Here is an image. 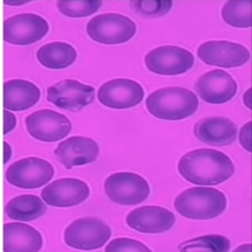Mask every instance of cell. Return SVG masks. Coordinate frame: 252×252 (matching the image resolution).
I'll return each mask as SVG.
<instances>
[{
	"mask_svg": "<svg viewBox=\"0 0 252 252\" xmlns=\"http://www.w3.org/2000/svg\"><path fill=\"white\" fill-rule=\"evenodd\" d=\"M180 176L197 186H217L235 172V166L225 153L216 149H195L181 157L178 163Z\"/></svg>",
	"mask_w": 252,
	"mask_h": 252,
	"instance_id": "obj_1",
	"label": "cell"
},
{
	"mask_svg": "<svg viewBox=\"0 0 252 252\" xmlns=\"http://www.w3.org/2000/svg\"><path fill=\"white\" fill-rule=\"evenodd\" d=\"M147 110L164 121H181L192 116L198 108L197 95L179 86L156 90L147 97Z\"/></svg>",
	"mask_w": 252,
	"mask_h": 252,
	"instance_id": "obj_2",
	"label": "cell"
},
{
	"mask_svg": "<svg viewBox=\"0 0 252 252\" xmlns=\"http://www.w3.org/2000/svg\"><path fill=\"white\" fill-rule=\"evenodd\" d=\"M226 195L211 187H192L184 190L174 199V209L187 219L210 220L226 210Z\"/></svg>",
	"mask_w": 252,
	"mask_h": 252,
	"instance_id": "obj_3",
	"label": "cell"
},
{
	"mask_svg": "<svg viewBox=\"0 0 252 252\" xmlns=\"http://www.w3.org/2000/svg\"><path fill=\"white\" fill-rule=\"evenodd\" d=\"M91 39L103 45H118L131 40L136 33V26L129 17L117 13L94 16L86 26Z\"/></svg>",
	"mask_w": 252,
	"mask_h": 252,
	"instance_id": "obj_4",
	"label": "cell"
},
{
	"mask_svg": "<svg viewBox=\"0 0 252 252\" xmlns=\"http://www.w3.org/2000/svg\"><path fill=\"white\" fill-rule=\"evenodd\" d=\"M111 236V228L99 218L85 217L72 221L64 230V242L78 250L102 248Z\"/></svg>",
	"mask_w": 252,
	"mask_h": 252,
	"instance_id": "obj_5",
	"label": "cell"
},
{
	"mask_svg": "<svg viewBox=\"0 0 252 252\" xmlns=\"http://www.w3.org/2000/svg\"><path fill=\"white\" fill-rule=\"evenodd\" d=\"M104 191L110 201L120 205H136L148 198L150 188L145 178L133 172L110 174L104 181Z\"/></svg>",
	"mask_w": 252,
	"mask_h": 252,
	"instance_id": "obj_6",
	"label": "cell"
},
{
	"mask_svg": "<svg viewBox=\"0 0 252 252\" xmlns=\"http://www.w3.org/2000/svg\"><path fill=\"white\" fill-rule=\"evenodd\" d=\"M48 30L47 21L40 15L17 14L3 21V40L12 45L27 46L43 39Z\"/></svg>",
	"mask_w": 252,
	"mask_h": 252,
	"instance_id": "obj_7",
	"label": "cell"
},
{
	"mask_svg": "<svg viewBox=\"0 0 252 252\" xmlns=\"http://www.w3.org/2000/svg\"><path fill=\"white\" fill-rule=\"evenodd\" d=\"M54 176V167L46 159L27 157L14 162L6 170V180L22 189H36L50 183Z\"/></svg>",
	"mask_w": 252,
	"mask_h": 252,
	"instance_id": "obj_8",
	"label": "cell"
},
{
	"mask_svg": "<svg viewBox=\"0 0 252 252\" xmlns=\"http://www.w3.org/2000/svg\"><path fill=\"white\" fill-rule=\"evenodd\" d=\"M191 52L179 46H159L145 57V64L149 71L163 76H178L189 71L194 65Z\"/></svg>",
	"mask_w": 252,
	"mask_h": 252,
	"instance_id": "obj_9",
	"label": "cell"
},
{
	"mask_svg": "<svg viewBox=\"0 0 252 252\" xmlns=\"http://www.w3.org/2000/svg\"><path fill=\"white\" fill-rule=\"evenodd\" d=\"M27 131L33 139L44 142H55L64 139L71 131V122L58 111L43 109L26 117Z\"/></svg>",
	"mask_w": 252,
	"mask_h": 252,
	"instance_id": "obj_10",
	"label": "cell"
},
{
	"mask_svg": "<svg viewBox=\"0 0 252 252\" xmlns=\"http://www.w3.org/2000/svg\"><path fill=\"white\" fill-rule=\"evenodd\" d=\"M199 60L208 65L236 68L250 60V51L243 45L227 40H210L197 48Z\"/></svg>",
	"mask_w": 252,
	"mask_h": 252,
	"instance_id": "obj_11",
	"label": "cell"
},
{
	"mask_svg": "<svg viewBox=\"0 0 252 252\" xmlns=\"http://www.w3.org/2000/svg\"><path fill=\"white\" fill-rule=\"evenodd\" d=\"M95 89L73 79L61 80L47 89L46 99L68 111H80L94 101Z\"/></svg>",
	"mask_w": 252,
	"mask_h": 252,
	"instance_id": "obj_12",
	"label": "cell"
},
{
	"mask_svg": "<svg viewBox=\"0 0 252 252\" xmlns=\"http://www.w3.org/2000/svg\"><path fill=\"white\" fill-rule=\"evenodd\" d=\"M143 87L138 82L126 78L109 80L101 85L97 99L104 107L111 109H128L142 102Z\"/></svg>",
	"mask_w": 252,
	"mask_h": 252,
	"instance_id": "obj_13",
	"label": "cell"
},
{
	"mask_svg": "<svg viewBox=\"0 0 252 252\" xmlns=\"http://www.w3.org/2000/svg\"><path fill=\"white\" fill-rule=\"evenodd\" d=\"M195 91L205 102L221 104L236 95L237 83L228 72L216 69L199 77L195 84Z\"/></svg>",
	"mask_w": 252,
	"mask_h": 252,
	"instance_id": "obj_14",
	"label": "cell"
},
{
	"mask_svg": "<svg viewBox=\"0 0 252 252\" xmlns=\"http://www.w3.org/2000/svg\"><path fill=\"white\" fill-rule=\"evenodd\" d=\"M90 188L85 181L76 178H62L47 185L41 190V198L55 208H70L86 201Z\"/></svg>",
	"mask_w": 252,
	"mask_h": 252,
	"instance_id": "obj_15",
	"label": "cell"
},
{
	"mask_svg": "<svg viewBox=\"0 0 252 252\" xmlns=\"http://www.w3.org/2000/svg\"><path fill=\"white\" fill-rule=\"evenodd\" d=\"M126 223L140 233L159 234L172 228L176 217L170 210L157 205H145L132 210L126 216Z\"/></svg>",
	"mask_w": 252,
	"mask_h": 252,
	"instance_id": "obj_16",
	"label": "cell"
},
{
	"mask_svg": "<svg viewBox=\"0 0 252 252\" xmlns=\"http://www.w3.org/2000/svg\"><path fill=\"white\" fill-rule=\"evenodd\" d=\"M100 153L99 145L93 139L75 135L60 142L54 150L55 156L65 169L93 163Z\"/></svg>",
	"mask_w": 252,
	"mask_h": 252,
	"instance_id": "obj_17",
	"label": "cell"
},
{
	"mask_svg": "<svg viewBox=\"0 0 252 252\" xmlns=\"http://www.w3.org/2000/svg\"><path fill=\"white\" fill-rule=\"evenodd\" d=\"M194 134L205 145L227 146L236 140L237 126L226 117H205L195 124Z\"/></svg>",
	"mask_w": 252,
	"mask_h": 252,
	"instance_id": "obj_18",
	"label": "cell"
},
{
	"mask_svg": "<svg viewBox=\"0 0 252 252\" xmlns=\"http://www.w3.org/2000/svg\"><path fill=\"white\" fill-rule=\"evenodd\" d=\"M43 248V237L32 226L22 222L3 225V251L36 252Z\"/></svg>",
	"mask_w": 252,
	"mask_h": 252,
	"instance_id": "obj_19",
	"label": "cell"
},
{
	"mask_svg": "<svg viewBox=\"0 0 252 252\" xmlns=\"http://www.w3.org/2000/svg\"><path fill=\"white\" fill-rule=\"evenodd\" d=\"M40 99V90L24 79L3 83V108L9 111H23L32 108Z\"/></svg>",
	"mask_w": 252,
	"mask_h": 252,
	"instance_id": "obj_20",
	"label": "cell"
},
{
	"mask_svg": "<svg viewBox=\"0 0 252 252\" xmlns=\"http://www.w3.org/2000/svg\"><path fill=\"white\" fill-rule=\"evenodd\" d=\"M46 210L43 198L36 195H20L7 203L5 213L17 221H32L44 216Z\"/></svg>",
	"mask_w": 252,
	"mask_h": 252,
	"instance_id": "obj_21",
	"label": "cell"
},
{
	"mask_svg": "<svg viewBox=\"0 0 252 252\" xmlns=\"http://www.w3.org/2000/svg\"><path fill=\"white\" fill-rule=\"evenodd\" d=\"M37 59L45 68L65 69L76 61L77 52L70 44L55 41L41 46L37 51Z\"/></svg>",
	"mask_w": 252,
	"mask_h": 252,
	"instance_id": "obj_22",
	"label": "cell"
},
{
	"mask_svg": "<svg viewBox=\"0 0 252 252\" xmlns=\"http://www.w3.org/2000/svg\"><path fill=\"white\" fill-rule=\"evenodd\" d=\"M221 17L234 28H250L252 26V2L227 1L221 9Z\"/></svg>",
	"mask_w": 252,
	"mask_h": 252,
	"instance_id": "obj_23",
	"label": "cell"
},
{
	"mask_svg": "<svg viewBox=\"0 0 252 252\" xmlns=\"http://www.w3.org/2000/svg\"><path fill=\"white\" fill-rule=\"evenodd\" d=\"M230 249L229 240L221 235H205L188 240L179 246V251L227 252Z\"/></svg>",
	"mask_w": 252,
	"mask_h": 252,
	"instance_id": "obj_24",
	"label": "cell"
},
{
	"mask_svg": "<svg viewBox=\"0 0 252 252\" xmlns=\"http://www.w3.org/2000/svg\"><path fill=\"white\" fill-rule=\"evenodd\" d=\"M102 1L99 0H60L58 9L66 17H86L96 13Z\"/></svg>",
	"mask_w": 252,
	"mask_h": 252,
	"instance_id": "obj_25",
	"label": "cell"
},
{
	"mask_svg": "<svg viewBox=\"0 0 252 252\" xmlns=\"http://www.w3.org/2000/svg\"><path fill=\"white\" fill-rule=\"evenodd\" d=\"M132 9L139 15L145 17H159L165 15L172 8L171 0H136L131 2Z\"/></svg>",
	"mask_w": 252,
	"mask_h": 252,
	"instance_id": "obj_26",
	"label": "cell"
},
{
	"mask_svg": "<svg viewBox=\"0 0 252 252\" xmlns=\"http://www.w3.org/2000/svg\"><path fill=\"white\" fill-rule=\"evenodd\" d=\"M107 252H149L150 249L145 244L133 239L120 237L110 241L106 247Z\"/></svg>",
	"mask_w": 252,
	"mask_h": 252,
	"instance_id": "obj_27",
	"label": "cell"
},
{
	"mask_svg": "<svg viewBox=\"0 0 252 252\" xmlns=\"http://www.w3.org/2000/svg\"><path fill=\"white\" fill-rule=\"evenodd\" d=\"M251 132H252V122H248L247 124H244L242 126V128L240 129V133H239V139H240L241 146H242L243 148L249 153L252 152Z\"/></svg>",
	"mask_w": 252,
	"mask_h": 252,
	"instance_id": "obj_28",
	"label": "cell"
},
{
	"mask_svg": "<svg viewBox=\"0 0 252 252\" xmlns=\"http://www.w3.org/2000/svg\"><path fill=\"white\" fill-rule=\"evenodd\" d=\"M16 117L9 110L3 111V134H8L16 126Z\"/></svg>",
	"mask_w": 252,
	"mask_h": 252,
	"instance_id": "obj_29",
	"label": "cell"
},
{
	"mask_svg": "<svg viewBox=\"0 0 252 252\" xmlns=\"http://www.w3.org/2000/svg\"><path fill=\"white\" fill-rule=\"evenodd\" d=\"M12 157V148L8 145V142H3V164H6Z\"/></svg>",
	"mask_w": 252,
	"mask_h": 252,
	"instance_id": "obj_30",
	"label": "cell"
},
{
	"mask_svg": "<svg viewBox=\"0 0 252 252\" xmlns=\"http://www.w3.org/2000/svg\"><path fill=\"white\" fill-rule=\"evenodd\" d=\"M251 93H252V89H249L247 91L246 93H244L243 95V102L246 104V107L249 108L251 110L252 109V104H251Z\"/></svg>",
	"mask_w": 252,
	"mask_h": 252,
	"instance_id": "obj_31",
	"label": "cell"
},
{
	"mask_svg": "<svg viewBox=\"0 0 252 252\" xmlns=\"http://www.w3.org/2000/svg\"><path fill=\"white\" fill-rule=\"evenodd\" d=\"M242 250L251 251V244H244V247H242V248H237V249H235V251H242Z\"/></svg>",
	"mask_w": 252,
	"mask_h": 252,
	"instance_id": "obj_32",
	"label": "cell"
},
{
	"mask_svg": "<svg viewBox=\"0 0 252 252\" xmlns=\"http://www.w3.org/2000/svg\"><path fill=\"white\" fill-rule=\"evenodd\" d=\"M6 5H9V6H17V5H23V3H27V1H5Z\"/></svg>",
	"mask_w": 252,
	"mask_h": 252,
	"instance_id": "obj_33",
	"label": "cell"
}]
</instances>
